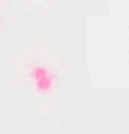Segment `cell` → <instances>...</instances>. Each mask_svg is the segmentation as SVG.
Returning a JSON list of instances; mask_svg holds the SVG:
<instances>
[{
    "instance_id": "obj_4",
    "label": "cell",
    "mask_w": 129,
    "mask_h": 134,
    "mask_svg": "<svg viewBox=\"0 0 129 134\" xmlns=\"http://www.w3.org/2000/svg\"><path fill=\"white\" fill-rule=\"evenodd\" d=\"M0 4H4V0H0Z\"/></svg>"
},
{
    "instance_id": "obj_3",
    "label": "cell",
    "mask_w": 129,
    "mask_h": 134,
    "mask_svg": "<svg viewBox=\"0 0 129 134\" xmlns=\"http://www.w3.org/2000/svg\"><path fill=\"white\" fill-rule=\"evenodd\" d=\"M2 23H4V21H2V16H0V27H2Z\"/></svg>"
},
{
    "instance_id": "obj_2",
    "label": "cell",
    "mask_w": 129,
    "mask_h": 134,
    "mask_svg": "<svg viewBox=\"0 0 129 134\" xmlns=\"http://www.w3.org/2000/svg\"><path fill=\"white\" fill-rule=\"evenodd\" d=\"M46 76H50V69L44 65H35L34 69H32V78H34L35 81L41 80V78H46Z\"/></svg>"
},
{
    "instance_id": "obj_1",
    "label": "cell",
    "mask_w": 129,
    "mask_h": 134,
    "mask_svg": "<svg viewBox=\"0 0 129 134\" xmlns=\"http://www.w3.org/2000/svg\"><path fill=\"white\" fill-rule=\"evenodd\" d=\"M35 90H37L39 94H50V92L53 90V78H51V74L35 81Z\"/></svg>"
}]
</instances>
